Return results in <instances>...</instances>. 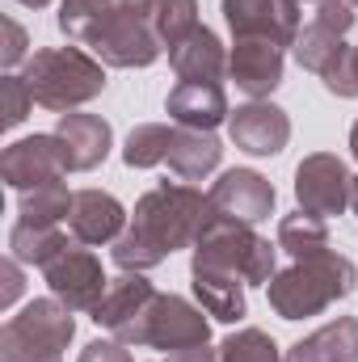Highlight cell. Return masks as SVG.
<instances>
[{"mask_svg": "<svg viewBox=\"0 0 358 362\" xmlns=\"http://www.w3.org/2000/svg\"><path fill=\"white\" fill-rule=\"evenodd\" d=\"M0 97H4V105H0V122L4 127H17V122H25V114H30V105H34V97L25 89V81L21 76H4L0 81Z\"/></svg>", "mask_w": 358, "mask_h": 362, "instance_id": "obj_32", "label": "cell"}, {"mask_svg": "<svg viewBox=\"0 0 358 362\" xmlns=\"http://www.w3.org/2000/svg\"><path fill=\"white\" fill-rule=\"evenodd\" d=\"M68 245L72 240L59 228H42V223H25V219H17L13 232H8V257H17L21 266H47Z\"/></svg>", "mask_w": 358, "mask_h": 362, "instance_id": "obj_23", "label": "cell"}, {"mask_svg": "<svg viewBox=\"0 0 358 362\" xmlns=\"http://www.w3.org/2000/svg\"><path fill=\"white\" fill-rule=\"evenodd\" d=\"M350 47H346V38H337L333 30H325V25H316V21H308V25H299V34H295V47H291V55H295V64L304 68V72H316V76H325L342 55H346Z\"/></svg>", "mask_w": 358, "mask_h": 362, "instance_id": "obj_24", "label": "cell"}, {"mask_svg": "<svg viewBox=\"0 0 358 362\" xmlns=\"http://www.w3.org/2000/svg\"><path fill=\"white\" fill-rule=\"evenodd\" d=\"M278 249L291 253V262L312 257V253H325L329 249V223L316 219V215H308V211L282 215L278 219Z\"/></svg>", "mask_w": 358, "mask_h": 362, "instance_id": "obj_25", "label": "cell"}, {"mask_svg": "<svg viewBox=\"0 0 358 362\" xmlns=\"http://www.w3.org/2000/svg\"><path fill=\"white\" fill-rule=\"evenodd\" d=\"M68 169V156H64V144L59 135H30V139H17L4 148L0 156V177L8 189H34V185H47V181H59Z\"/></svg>", "mask_w": 358, "mask_h": 362, "instance_id": "obj_9", "label": "cell"}, {"mask_svg": "<svg viewBox=\"0 0 358 362\" xmlns=\"http://www.w3.org/2000/svg\"><path fill=\"white\" fill-rule=\"evenodd\" d=\"M21 81L34 97V105L68 114L105 93V64L81 47H47L25 59Z\"/></svg>", "mask_w": 358, "mask_h": 362, "instance_id": "obj_3", "label": "cell"}, {"mask_svg": "<svg viewBox=\"0 0 358 362\" xmlns=\"http://www.w3.org/2000/svg\"><path fill=\"white\" fill-rule=\"evenodd\" d=\"M4 325H8L17 337L34 341V346H42V350H55V354H64L68 341H72V333H76L72 308L59 303V299H30V303L21 308V316H13V320H4Z\"/></svg>", "mask_w": 358, "mask_h": 362, "instance_id": "obj_18", "label": "cell"}, {"mask_svg": "<svg viewBox=\"0 0 358 362\" xmlns=\"http://www.w3.org/2000/svg\"><path fill=\"white\" fill-rule=\"evenodd\" d=\"M156 295H161V291H156L144 274L122 270L118 278H110V286H105V295H101L93 320H97L101 329H110L114 341H122V346H144V329H148V312H152Z\"/></svg>", "mask_w": 358, "mask_h": 362, "instance_id": "obj_5", "label": "cell"}, {"mask_svg": "<svg viewBox=\"0 0 358 362\" xmlns=\"http://www.w3.org/2000/svg\"><path fill=\"white\" fill-rule=\"evenodd\" d=\"M295 4H299V8H304V4H316V0H295Z\"/></svg>", "mask_w": 358, "mask_h": 362, "instance_id": "obj_43", "label": "cell"}, {"mask_svg": "<svg viewBox=\"0 0 358 362\" xmlns=\"http://www.w3.org/2000/svg\"><path fill=\"white\" fill-rule=\"evenodd\" d=\"M0 362H64V354L42 350V346H34V341L17 337V333L4 325V329H0Z\"/></svg>", "mask_w": 358, "mask_h": 362, "instance_id": "obj_31", "label": "cell"}, {"mask_svg": "<svg viewBox=\"0 0 358 362\" xmlns=\"http://www.w3.org/2000/svg\"><path fill=\"white\" fill-rule=\"evenodd\" d=\"M350 4H354V8H358V0H350Z\"/></svg>", "mask_w": 358, "mask_h": 362, "instance_id": "obj_44", "label": "cell"}, {"mask_svg": "<svg viewBox=\"0 0 358 362\" xmlns=\"http://www.w3.org/2000/svg\"><path fill=\"white\" fill-rule=\"evenodd\" d=\"M224 160V144L215 139V131H190L178 127L173 144H169V169L181 181H207Z\"/></svg>", "mask_w": 358, "mask_h": 362, "instance_id": "obj_22", "label": "cell"}, {"mask_svg": "<svg viewBox=\"0 0 358 362\" xmlns=\"http://www.w3.org/2000/svg\"><path fill=\"white\" fill-rule=\"evenodd\" d=\"M21 4H25V8H47L51 0H21Z\"/></svg>", "mask_w": 358, "mask_h": 362, "instance_id": "obj_41", "label": "cell"}, {"mask_svg": "<svg viewBox=\"0 0 358 362\" xmlns=\"http://www.w3.org/2000/svg\"><path fill=\"white\" fill-rule=\"evenodd\" d=\"M354 286H358V266L346 253L325 249V253L299 257L287 270L274 274L266 282V299L282 320H304V316H321L337 299L354 295Z\"/></svg>", "mask_w": 358, "mask_h": 362, "instance_id": "obj_2", "label": "cell"}, {"mask_svg": "<svg viewBox=\"0 0 358 362\" xmlns=\"http://www.w3.org/2000/svg\"><path fill=\"white\" fill-rule=\"evenodd\" d=\"M152 30L165 47H178L185 34L198 30V0H156Z\"/></svg>", "mask_w": 358, "mask_h": 362, "instance_id": "obj_29", "label": "cell"}, {"mask_svg": "<svg viewBox=\"0 0 358 362\" xmlns=\"http://www.w3.org/2000/svg\"><path fill=\"white\" fill-rule=\"evenodd\" d=\"M173 131L178 127H165V122H139L127 144H122V160L127 169H156L169 160V144H173Z\"/></svg>", "mask_w": 358, "mask_h": 362, "instance_id": "obj_26", "label": "cell"}, {"mask_svg": "<svg viewBox=\"0 0 358 362\" xmlns=\"http://www.w3.org/2000/svg\"><path fill=\"white\" fill-rule=\"evenodd\" d=\"M350 211L358 215V177H354V185H350Z\"/></svg>", "mask_w": 358, "mask_h": 362, "instance_id": "obj_40", "label": "cell"}, {"mask_svg": "<svg viewBox=\"0 0 358 362\" xmlns=\"http://www.w3.org/2000/svg\"><path fill=\"white\" fill-rule=\"evenodd\" d=\"M190 278H194V295H198V308L224 325H236L245 320L249 303H245V282L236 274L211 270V266H190Z\"/></svg>", "mask_w": 358, "mask_h": 362, "instance_id": "obj_21", "label": "cell"}, {"mask_svg": "<svg viewBox=\"0 0 358 362\" xmlns=\"http://www.w3.org/2000/svg\"><path fill=\"white\" fill-rule=\"evenodd\" d=\"M350 152H354V160H358V122L350 127Z\"/></svg>", "mask_w": 358, "mask_h": 362, "instance_id": "obj_39", "label": "cell"}, {"mask_svg": "<svg viewBox=\"0 0 358 362\" xmlns=\"http://www.w3.org/2000/svg\"><path fill=\"white\" fill-rule=\"evenodd\" d=\"M55 135H59V144H64V156H68V169H72V173L97 169V165L110 156V148H114V131H110V122H105L101 114L68 110V114H59Z\"/></svg>", "mask_w": 358, "mask_h": 362, "instance_id": "obj_15", "label": "cell"}, {"mask_svg": "<svg viewBox=\"0 0 358 362\" xmlns=\"http://www.w3.org/2000/svg\"><path fill=\"white\" fill-rule=\"evenodd\" d=\"M42 278L51 286V295L59 303H68L72 312H97L110 278L101 274V262L89 245H68L59 257H51L42 266Z\"/></svg>", "mask_w": 358, "mask_h": 362, "instance_id": "obj_8", "label": "cell"}, {"mask_svg": "<svg viewBox=\"0 0 358 362\" xmlns=\"http://www.w3.org/2000/svg\"><path fill=\"white\" fill-rule=\"evenodd\" d=\"M354 81H358V47H354Z\"/></svg>", "mask_w": 358, "mask_h": 362, "instance_id": "obj_42", "label": "cell"}, {"mask_svg": "<svg viewBox=\"0 0 358 362\" xmlns=\"http://www.w3.org/2000/svg\"><path fill=\"white\" fill-rule=\"evenodd\" d=\"M81 362H131L122 341H89L81 350Z\"/></svg>", "mask_w": 358, "mask_h": 362, "instance_id": "obj_35", "label": "cell"}, {"mask_svg": "<svg viewBox=\"0 0 358 362\" xmlns=\"http://www.w3.org/2000/svg\"><path fill=\"white\" fill-rule=\"evenodd\" d=\"M114 13V0H64L59 4V30L89 47V38L101 30V21Z\"/></svg>", "mask_w": 358, "mask_h": 362, "instance_id": "obj_28", "label": "cell"}, {"mask_svg": "<svg viewBox=\"0 0 358 362\" xmlns=\"http://www.w3.org/2000/svg\"><path fill=\"white\" fill-rule=\"evenodd\" d=\"M165 110L178 127H190V131H215L232 114L224 85H215V81H181L178 89H169Z\"/></svg>", "mask_w": 358, "mask_h": 362, "instance_id": "obj_17", "label": "cell"}, {"mask_svg": "<svg viewBox=\"0 0 358 362\" xmlns=\"http://www.w3.org/2000/svg\"><path fill=\"white\" fill-rule=\"evenodd\" d=\"M25 47H30L25 30H21L13 17H4V47H0V59H4V68H17L21 59H30V55H25Z\"/></svg>", "mask_w": 358, "mask_h": 362, "instance_id": "obj_34", "label": "cell"}, {"mask_svg": "<svg viewBox=\"0 0 358 362\" xmlns=\"http://www.w3.org/2000/svg\"><path fill=\"white\" fill-rule=\"evenodd\" d=\"M282 51L287 47H278L270 38H236L232 55H228V76L253 101H266L270 93L282 85V64H287Z\"/></svg>", "mask_w": 358, "mask_h": 362, "instance_id": "obj_14", "label": "cell"}, {"mask_svg": "<svg viewBox=\"0 0 358 362\" xmlns=\"http://www.w3.org/2000/svg\"><path fill=\"white\" fill-rule=\"evenodd\" d=\"M211 206L219 219H232V223H262L274 215V185H270L258 169H228L219 173V181L211 185Z\"/></svg>", "mask_w": 358, "mask_h": 362, "instance_id": "obj_12", "label": "cell"}, {"mask_svg": "<svg viewBox=\"0 0 358 362\" xmlns=\"http://www.w3.org/2000/svg\"><path fill=\"white\" fill-rule=\"evenodd\" d=\"M274 257L278 245H270L266 236H258L249 223H232V219H215L202 240L194 245V262L190 266H211V270L236 274L245 286H266L274 278Z\"/></svg>", "mask_w": 358, "mask_h": 362, "instance_id": "obj_4", "label": "cell"}, {"mask_svg": "<svg viewBox=\"0 0 358 362\" xmlns=\"http://www.w3.org/2000/svg\"><path fill=\"white\" fill-rule=\"evenodd\" d=\"M21 262L17 257H8L4 266H0V278H4V291H0V308H13V299L21 295V270H17Z\"/></svg>", "mask_w": 358, "mask_h": 362, "instance_id": "obj_36", "label": "cell"}, {"mask_svg": "<svg viewBox=\"0 0 358 362\" xmlns=\"http://www.w3.org/2000/svg\"><path fill=\"white\" fill-rule=\"evenodd\" d=\"M224 21L232 38H270L278 47H295L299 4L295 0H224Z\"/></svg>", "mask_w": 358, "mask_h": 362, "instance_id": "obj_10", "label": "cell"}, {"mask_svg": "<svg viewBox=\"0 0 358 362\" xmlns=\"http://www.w3.org/2000/svg\"><path fill=\"white\" fill-rule=\"evenodd\" d=\"M211 341V325L207 312L194 308L181 295H156L152 312H148V329H144V346L152 350H185V346H202Z\"/></svg>", "mask_w": 358, "mask_h": 362, "instance_id": "obj_11", "label": "cell"}, {"mask_svg": "<svg viewBox=\"0 0 358 362\" xmlns=\"http://www.w3.org/2000/svg\"><path fill=\"white\" fill-rule=\"evenodd\" d=\"M228 135L249 156H278L291 139V118L274 101H249L236 105V114H228Z\"/></svg>", "mask_w": 358, "mask_h": 362, "instance_id": "obj_13", "label": "cell"}, {"mask_svg": "<svg viewBox=\"0 0 358 362\" xmlns=\"http://www.w3.org/2000/svg\"><path fill=\"white\" fill-rule=\"evenodd\" d=\"M68 228L76 245H114L127 232V206L105 189H76Z\"/></svg>", "mask_w": 358, "mask_h": 362, "instance_id": "obj_16", "label": "cell"}, {"mask_svg": "<svg viewBox=\"0 0 358 362\" xmlns=\"http://www.w3.org/2000/svg\"><path fill=\"white\" fill-rule=\"evenodd\" d=\"M165 362H219V350H211L207 341L202 346H185V350H173Z\"/></svg>", "mask_w": 358, "mask_h": 362, "instance_id": "obj_37", "label": "cell"}, {"mask_svg": "<svg viewBox=\"0 0 358 362\" xmlns=\"http://www.w3.org/2000/svg\"><path fill=\"white\" fill-rule=\"evenodd\" d=\"M282 362H358V320L337 316V320L321 325L316 333L295 341L282 354Z\"/></svg>", "mask_w": 358, "mask_h": 362, "instance_id": "obj_20", "label": "cell"}, {"mask_svg": "<svg viewBox=\"0 0 358 362\" xmlns=\"http://www.w3.org/2000/svg\"><path fill=\"white\" fill-rule=\"evenodd\" d=\"M350 185H354V177L342 165V156L312 152L295 169V202H299V211H308L316 219H333L350 206Z\"/></svg>", "mask_w": 358, "mask_h": 362, "instance_id": "obj_7", "label": "cell"}, {"mask_svg": "<svg viewBox=\"0 0 358 362\" xmlns=\"http://www.w3.org/2000/svg\"><path fill=\"white\" fill-rule=\"evenodd\" d=\"M215 219L219 215L202 189L165 181L135 202L127 232L114 240V262H118V270L135 274L156 270L178 249H194Z\"/></svg>", "mask_w": 358, "mask_h": 362, "instance_id": "obj_1", "label": "cell"}, {"mask_svg": "<svg viewBox=\"0 0 358 362\" xmlns=\"http://www.w3.org/2000/svg\"><path fill=\"white\" fill-rule=\"evenodd\" d=\"M89 51L105 68H152L165 51V42L156 38L152 21L127 13L114 4V13L101 21V30L89 38Z\"/></svg>", "mask_w": 358, "mask_h": 362, "instance_id": "obj_6", "label": "cell"}, {"mask_svg": "<svg viewBox=\"0 0 358 362\" xmlns=\"http://www.w3.org/2000/svg\"><path fill=\"white\" fill-rule=\"evenodd\" d=\"M114 4L135 13V17H144V21H152V13H156V0H114Z\"/></svg>", "mask_w": 358, "mask_h": 362, "instance_id": "obj_38", "label": "cell"}, {"mask_svg": "<svg viewBox=\"0 0 358 362\" xmlns=\"http://www.w3.org/2000/svg\"><path fill=\"white\" fill-rule=\"evenodd\" d=\"M169 64L181 81H224L228 72V55H224V42L215 30L198 25L194 34H185L178 47H169Z\"/></svg>", "mask_w": 358, "mask_h": 362, "instance_id": "obj_19", "label": "cell"}, {"mask_svg": "<svg viewBox=\"0 0 358 362\" xmlns=\"http://www.w3.org/2000/svg\"><path fill=\"white\" fill-rule=\"evenodd\" d=\"M312 21L325 25V30H333L337 38H346L354 30V4L350 0H316L312 4Z\"/></svg>", "mask_w": 358, "mask_h": 362, "instance_id": "obj_33", "label": "cell"}, {"mask_svg": "<svg viewBox=\"0 0 358 362\" xmlns=\"http://www.w3.org/2000/svg\"><path fill=\"white\" fill-rule=\"evenodd\" d=\"M72 202H76V194H68L64 181H47V185H34L21 194V219L42 223V228H59L72 215Z\"/></svg>", "mask_w": 358, "mask_h": 362, "instance_id": "obj_27", "label": "cell"}, {"mask_svg": "<svg viewBox=\"0 0 358 362\" xmlns=\"http://www.w3.org/2000/svg\"><path fill=\"white\" fill-rule=\"evenodd\" d=\"M219 362H282L274 337L262 329H241L232 337H224L219 346Z\"/></svg>", "mask_w": 358, "mask_h": 362, "instance_id": "obj_30", "label": "cell"}]
</instances>
